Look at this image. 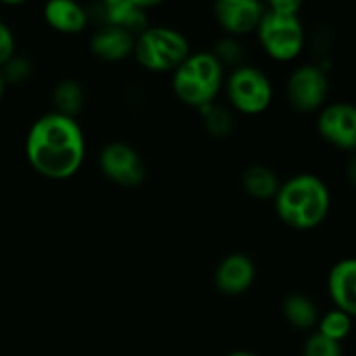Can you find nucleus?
<instances>
[{
  "instance_id": "dca6fc26",
  "label": "nucleus",
  "mask_w": 356,
  "mask_h": 356,
  "mask_svg": "<svg viewBox=\"0 0 356 356\" xmlns=\"http://www.w3.org/2000/svg\"><path fill=\"white\" fill-rule=\"evenodd\" d=\"M242 186L249 197L257 200H271L277 197L280 181L270 167L250 165L242 176Z\"/></svg>"
},
{
  "instance_id": "6ab92c4d",
  "label": "nucleus",
  "mask_w": 356,
  "mask_h": 356,
  "mask_svg": "<svg viewBox=\"0 0 356 356\" xmlns=\"http://www.w3.org/2000/svg\"><path fill=\"white\" fill-rule=\"evenodd\" d=\"M351 332V316L346 315L341 309H332L327 313L318 325V334H322L327 339H332L336 343H341L346 339L348 334Z\"/></svg>"
},
{
  "instance_id": "20e7f679",
  "label": "nucleus",
  "mask_w": 356,
  "mask_h": 356,
  "mask_svg": "<svg viewBox=\"0 0 356 356\" xmlns=\"http://www.w3.org/2000/svg\"><path fill=\"white\" fill-rule=\"evenodd\" d=\"M134 54L139 65L149 72H170L191 54L186 37L167 26L146 28L138 35Z\"/></svg>"
},
{
  "instance_id": "4468645a",
  "label": "nucleus",
  "mask_w": 356,
  "mask_h": 356,
  "mask_svg": "<svg viewBox=\"0 0 356 356\" xmlns=\"http://www.w3.org/2000/svg\"><path fill=\"white\" fill-rule=\"evenodd\" d=\"M148 3L136 2V0H108L101 6L103 9V19L106 24L120 26L129 33H143L148 28L145 7Z\"/></svg>"
},
{
  "instance_id": "f03ea898",
  "label": "nucleus",
  "mask_w": 356,
  "mask_h": 356,
  "mask_svg": "<svg viewBox=\"0 0 356 356\" xmlns=\"http://www.w3.org/2000/svg\"><path fill=\"white\" fill-rule=\"evenodd\" d=\"M273 200L278 218L294 229L316 228L330 209L329 188L313 174H298L285 181Z\"/></svg>"
},
{
  "instance_id": "4be33fe9",
  "label": "nucleus",
  "mask_w": 356,
  "mask_h": 356,
  "mask_svg": "<svg viewBox=\"0 0 356 356\" xmlns=\"http://www.w3.org/2000/svg\"><path fill=\"white\" fill-rule=\"evenodd\" d=\"M305 356H343L341 344L327 339L322 334H313L305 344Z\"/></svg>"
},
{
  "instance_id": "b1692460",
  "label": "nucleus",
  "mask_w": 356,
  "mask_h": 356,
  "mask_svg": "<svg viewBox=\"0 0 356 356\" xmlns=\"http://www.w3.org/2000/svg\"><path fill=\"white\" fill-rule=\"evenodd\" d=\"M16 42H14V33L3 21H0V68L14 56Z\"/></svg>"
},
{
  "instance_id": "aec40b11",
  "label": "nucleus",
  "mask_w": 356,
  "mask_h": 356,
  "mask_svg": "<svg viewBox=\"0 0 356 356\" xmlns=\"http://www.w3.org/2000/svg\"><path fill=\"white\" fill-rule=\"evenodd\" d=\"M202 118H204L205 129L216 138H225L233 131V117L228 110L221 106H216L214 103L200 110Z\"/></svg>"
},
{
  "instance_id": "0eeeda50",
  "label": "nucleus",
  "mask_w": 356,
  "mask_h": 356,
  "mask_svg": "<svg viewBox=\"0 0 356 356\" xmlns=\"http://www.w3.org/2000/svg\"><path fill=\"white\" fill-rule=\"evenodd\" d=\"M329 92V80L320 66L305 65L292 72L287 82V99L296 111L318 110Z\"/></svg>"
},
{
  "instance_id": "5701e85b",
  "label": "nucleus",
  "mask_w": 356,
  "mask_h": 356,
  "mask_svg": "<svg viewBox=\"0 0 356 356\" xmlns=\"http://www.w3.org/2000/svg\"><path fill=\"white\" fill-rule=\"evenodd\" d=\"M212 54L219 59L221 65L222 63H236L242 59V47L235 40L226 38V40L219 42L218 47H216V51Z\"/></svg>"
},
{
  "instance_id": "2eb2a0df",
  "label": "nucleus",
  "mask_w": 356,
  "mask_h": 356,
  "mask_svg": "<svg viewBox=\"0 0 356 356\" xmlns=\"http://www.w3.org/2000/svg\"><path fill=\"white\" fill-rule=\"evenodd\" d=\"M44 17L49 26L61 33H79L87 24V13L73 0H51L45 3Z\"/></svg>"
},
{
  "instance_id": "412c9836",
  "label": "nucleus",
  "mask_w": 356,
  "mask_h": 356,
  "mask_svg": "<svg viewBox=\"0 0 356 356\" xmlns=\"http://www.w3.org/2000/svg\"><path fill=\"white\" fill-rule=\"evenodd\" d=\"M0 72H2L6 83H21L24 80H28V76L31 75V63L26 58H21V56L14 54L0 68Z\"/></svg>"
},
{
  "instance_id": "f8f14e48",
  "label": "nucleus",
  "mask_w": 356,
  "mask_h": 356,
  "mask_svg": "<svg viewBox=\"0 0 356 356\" xmlns=\"http://www.w3.org/2000/svg\"><path fill=\"white\" fill-rule=\"evenodd\" d=\"M134 35L113 24H104L90 38V51L103 61H122L134 52Z\"/></svg>"
},
{
  "instance_id": "9b49d317",
  "label": "nucleus",
  "mask_w": 356,
  "mask_h": 356,
  "mask_svg": "<svg viewBox=\"0 0 356 356\" xmlns=\"http://www.w3.org/2000/svg\"><path fill=\"white\" fill-rule=\"evenodd\" d=\"M256 278V266L245 254H232L216 270V287L226 296H240L249 291Z\"/></svg>"
},
{
  "instance_id": "a878e982",
  "label": "nucleus",
  "mask_w": 356,
  "mask_h": 356,
  "mask_svg": "<svg viewBox=\"0 0 356 356\" xmlns=\"http://www.w3.org/2000/svg\"><path fill=\"white\" fill-rule=\"evenodd\" d=\"M348 177H350L351 184H355L356 186V159L351 160L350 165H348Z\"/></svg>"
},
{
  "instance_id": "39448f33",
  "label": "nucleus",
  "mask_w": 356,
  "mask_h": 356,
  "mask_svg": "<svg viewBox=\"0 0 356 356\" xmlns=\"http://www.w3.org/2000/svg\"><path fill=\"white\" fill-rule=\"evenodd\" d=\"M257 35L266 54L277 61L298 58L305 45V30L298 16H284L268 9L257 26Z\"/></svg>"
},
{
  "instance_id": "ddd939ff",
  "label": "nucleus",
  "mask_w": 356,
  "mask_h": 356,
  "mask_svg": "<svg viewBox=\"0 0 356 356\" xmlns=\"http://www.w3.org/2000/svg\"><path fill=\"white\" fill-rule=\"evenodd\" d=\"M329 294L337 309L356 316V259H343L329 273Z\"/></svg>"
},
{
  "instance_id": "9d476101",
  "label": "nucleus",
  "mask_w": 356,
  "mask_h": 356,
  "mask_svg": "<svg viewBox=\"0 0 356 356\" xmlns=\"http://www.w3.org/2000/svg\"><path fill=\"white\" fill-rule=\"evenodd\" d=\"M264 13L266 9L257 0H219L214 6L216 19L232 35L257 30Z\"/></svg>"
},
{
  "instance_id": "1a4fd4ad",
  "label": "nucleus",
  "mask_w": 356,
  "mask_h": 356,
  "mask_svg": "<svg viewBox=\"0 0 356 356\" xmlns=\"http://www.w3.org/2000/svg\"><path fill=\"white\" fill-rule=\"evenodd\" d=\"M318 132L327 143L341 149H356V106L336 103L318 117Z\"/></svg>"
},
{
  "instance_id": "cd10ccee",
  "label": "nucleus",
  "mask_w": 356,
  "mask_h": 356,
  "mask_svg": "<svg viewBox=\"0 0 356 356\" xmlns=\"http://www.w3.org/2000/svg\"><path fill=\"white\" fill-rule=\"evenodd\" d=\"M228 356H256V355L249 353V351H233V353H229Z\"/></svg>"
},
{
  "instance_id": "f257e3e1",
  "label": "nucleus",
  "mask_w": 356,
  "mask_h": 356,
  "mask_svg": "<svg viewBox=\"0 0 356 356\" xmlns=\"http://www.w3.org/2000/svg\"><path fill=\"white\" fill-rule=\"evenodd\" d=\"M24 149L38 174L49 179H68L82 167L86 139L76 118L51 111L31 124Z\"/></svg>"
},
{
  "instance_id": "7ed1b4c3",
  "label": "nucleus",
  "mask_w": 356,
  "mask_h": 356,
  "mask_svg": "<svg viewBox=\"0 0 356 356\" xmlns=\"http://www.w3.org/2000/svg\"><path fill=\"white\" fill-rule=\"evenodd\" d=\"M222 86V65L212 52H195L174 70L172 89L177 99L202 110L214 103Z\"/></svg>"
},
{
  "instance_id": "f3484780",
  "label": "nucleus",
  "mask_w": 356,
  "mask_h": 356,
  "mask_svg": "<svg viewBox=\"0 0 356 356\" xmlns=\"http://www.w3.org/2000/svg\"><path fill=\"white\" fill-rule=\"evenodd\" d=\"M52 99H54L56 113H61L65 117L75 118L83 108L86 94L82 86L76 80L66 79L61 80L52 90Z\"/></svg>"
},
{
  "instance_id": "6e6552de",
  "label": "nucleus",
  "mask_w": 356,
  "mask_h": 356,
  "mask_svg": "<svg viewBox=\"0 0 356 356\" xmlns=\"http://www.w3.org/2000/svg\"><path fill=\"white\" fill-rule=\"evenodd\" d=\"M99 167L104 176L120 186H138L146 176L145 162L132 146L110 143L99 153Z\"/></svg>"
},
{
  "instance_id": "a211bd4d",
  "label": "nucleus",
  "mask_w": 356,
  "mask_h": 356,
  "mask_svg": "<svg viewBox=\"0 0 356 356\" xmlns=\"http://www.w3.org/2000/svg\"><path fill=\"white\" fill-rule=\"evenodd\" d=\"M282 309H284L285 320L298 329H309L318 322V309L315 302L302 294L289 296Z\"/></svg>"
},
{
  "instance_id": "bb28decb",
  "label": "nucleus",
  "mask_w": 356,
  "mask_h": 356,
  "mask_svg": "<svg viewBox=\"0 0 356 356\" xmlns=\"http://www.w3.org/2000/svg\"><path fill=\"white\" fill-rule=\"evenodd\" d=\"M3 90H6V80H3L2 72H0V99H2L3 96Z\"/></svg>"
},
{
  "instance_id": "423d86ee",
  "label": "nucleus",
  "mask_w": 356,
  "mask_h": 356,
  "mask_svg": "<svg viewBox=\"0 0 356 356\" xmlns=\"http://www.w3.org/2000/svg\"><path fill=\"white\" fill-rule=\"evenodd\" d=\"M233 108L245 115H259L268 110L273 99L271 82L256 66H240L226 83Z\"/></svg>"
},
{
  "instance_id": "393cba45",
  "label": "nucleus",
  "mask_w": 356,
  "mask_h": 356,
  "mask_svg": "<svg viewBox=\"0 0 356 356\" xmlns=\"http://www.w3.org/2000/svg\"><path fill=\"white\" fill-rule=\"evenodd\" d=\"M302 7L301 2L298 0H273L268 6V10H273L277 14H284V16H298L299 9Z\"/></svg>"
}]
</instances>
